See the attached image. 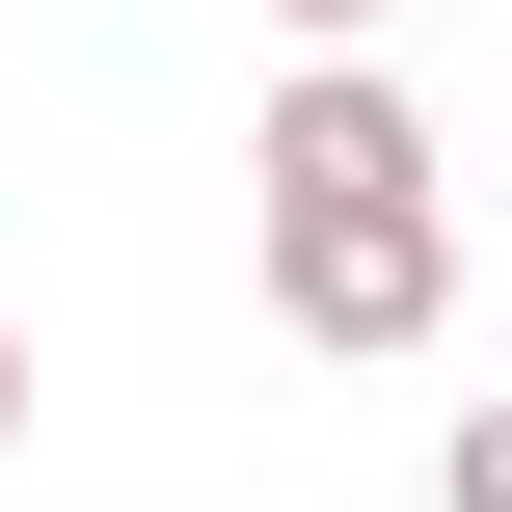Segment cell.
Masks as SVG:
<instances>
[{
  "instance_id": "6da1fadb",
  "label": "cell",
  "mask_w": 512,
  "mask_h": 512,
  "mask_svg": "<svg viewBox=\"0 0 512 512\" xmlns=\"http://www.w3.org/2000/svg\"><path fill=\"white\" fill-rule=\"evenodd\" d=\"M243 270H270L297 351H432V324H459V162H432V108H405L351 27L243 108Z\"/></svg>"
},
{
  "instance_id": "7a4b0ae2",
  "label": "cell",
  "mask_w": 512,
  "mask_h": 512,
  "mask_svg": "<svg viewBox=\"0 0 512 512\" xmlns=\"http://www.w3.org/2000/svg\"><path fill=\"white\" fill-rule=\"evenodd\" d=\"M432 512H512V405H459V459H432Z\"/></svg>"
},
{
  "instance_id": "3957f363",
  "label": "cell",
  "mask_w": 512,
  "mask_h": 512,
  "mask_svg": "<svg viewBox=\"0 0 512 512\" xmlns=\"http://www.w3.org/2000/svg\"><path fill=\"white\" fill-rule=\"evenodd\" d=\"M0 459H27V324H0Z\"/></svg>"
},
{
  "instance_id": "277c9868",
  "label": "cell",
  "mask_w": 512,
  "mask_h": 512,
  "mask_svg": "<svg viewBox=\"0 0 512 512\" xmlns=\"http://www.w3.org/2000/svg\"><path fill=\"white\" fill-rule=\"evenodd\" d=\"M270 27H378V0H270Z\"/></svg>"
}]
</instances>
